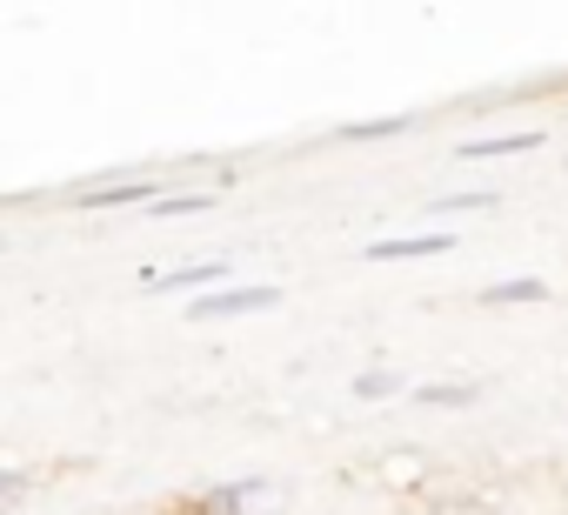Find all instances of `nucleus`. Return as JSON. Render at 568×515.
<instances>
[{
  "instance_id": "f257e3e1",
  "label": "nucleus",
  "mask_w": 568,
  "mask_h": 515,
  "mask_svg": "<svg viewBox=\"0 0 568 515\" xmlns=\"http://www.w3.org/2000/svg\"><path fill=\"white\" fill-rule=\"evenodd\" d=\"M281 302V289L254 282V289H221V295H194L187 302V322H234V315H267Z\"/></svg>"
},
{
  "instance_id": "f03ea898",
  "label": "nucleus",
  "mask_w": 568,
  "mask_h": 515,
  "mask_svg": "<svg viewBox=\"0 0 568 515\" xmlns=\"http://www.w3.org/2000/svg\"><path fill=\"white\" fill-rule=\"evenodd\" d=\"M281 488L274 482H227L214 495H201V515H274Z\"/></svg>"
},
{
  "instance_id": "7ed1b4c3",
  "label": "nucleus",
  "mask_w": 568,
  "mask_h": 515,
  "mask_svg": "<svg viewBox=\"0 0 568 515\" xmlns=\"http://www.w3.org/2000/svg\"><path fill=\"white\" fill-rule=\"evenodd\" d=\"M455 234H395V241H368L362 248V262H435V254H448Z\"/></svg>"
},
{
  "instance_id": "20e7f679",
  "label": "nucleus",
  "mask_w": 568,
  "mask_h": 515,
  "mask_svg": "<svg viewBox=\"0 0 568 515\" xmlns=\"http://www.w3.org/2000/svg\"><path fill=\"white\" fill-rule=\"evenodd\" d=\"M541 134H488V141H462V161H501V154H535Z\"/></svg>"
},
{
  "instance_id": "39448f33",
  "label": "nucleus",
  "mask_w": 568,
  "mask_h": 515,
  "mask_svg": "<svg viewBox=\"0 0 568 515\" xmlns=\"http://www.w3.org/2000/svg\"><path fill=\"white\" fill-rule=\"evenodd\" d=\"M541 295H548V282H535V275H515V282H488L481 289L488 309H515V302H541Z\"/></svg>"
},
{
  "instance_id": "423d86ee",
  "label": "nucleus",
  "mask_w": 568,
  "mask_h": 515,
  "mask_svg": "<svg viewBox=\"0 0 568 515\" xmlns=\"http://www.w3.org/2000/svg\"><path fill=\"white\" fill-rule=\"evenodd\" d=\"M227 275V262H194V269H168V275H148V289H201V282H221Z\"/></svg>"
},
{
  "instance_id": "0eeeda50",
  "label": "nucleus",
  "mask_w": 568,
  "mask_h": 515,
  "mask_svg": "<svg viewBox=\"0 0 568 515\" xmlns=\"http://www.w3.org/2000/svg\"><path fill=\"white\" fill-rule=\"evenodd\" d=\"M415 402L422 408H468V402H481V388L475 382H428V388H415Z\"/></svg>"
},
{
  "instance_id": "6e6552de",
  "label": "nucleus",
  "mask_w": 568,
  "mask_h": 515,
  "mask_svg": "<svg viewBox=\"0 0 568 515\" xmlns=\"http://www.w3.org/2000/svg\"><path fill=\"white\" fill-rule=\"evenodd\" d=\"M81 201H88V208H134V201L148 208V201H154V181H121V188H94V194H81Z\"/></svg>"
},
{
  "instance_id": "1a4fd4ad",
  "label": "nucleus",
  "mask_w": 568,
  "mask_h": 515,
  "mask_svg": "<svg viewBox=\"0 0 568 515\" xmlns=\"http://www.w3.org/2000/svg\"><path fill=\"white\" fill-rule=\"evenodd\" d=\"M415 128V114H388V121H348L342 128V141H388V134H408Z\"/></svg>"
},
{
  "instance_id": "9d476101",
  "label": "nucleus",
  "mask_w": 568,
  "mask_h": 515,
  "mask_svg": "<svg viewBox=\"0 0 568 515\" xmlns=\"http://www.w3.org/2000/svg\"><path fill=\"white\" fill-rule=\"evenodd\" d=\"M402 388V375H388V368H368V375H355V402H388Z\"/></svg>"
},
{
  "instance_id": "9b49d317",
  "label": "nucleus",
  "mask_w": 568,
  "mask_h": 515,
  "mask_svg": "<svg viewBox=\"0 0 568 515\" xmlns=\"http://www.w3.org/2000/svg\"><path fill=\"white\" fill-rule=\"evenodd\" d=\"M468 208H495V194L488 188H468V194H442L435 201V214H468Z\"/></svg>"
},
{
  "instance_id": "f8f14e48",
  "label": "nucleus",
  "mask_w": 568,
  "mask_h": 515,
  "mask_svg": "<svg viewBox=\"0 0 568 515\" xmlns=\"http://www.w3.org/2000/svg\"><path fill=\"white\" fill-rule=\"evenodd\" d=\"M214 208V194H174V201H148V214H201Z\"/></svg>"
},
{
  "instance_id": "ddd939ff",
  "label": "nucleus",
  "mask_w": 568,
  "mask_h": 515,
  "mask_svg": "<svg viewBox=\"0 0 568 515\" xmlns=\"http://www.w3.org/2000/svg\"><path fill=\"white\" fill-rule=\"evenodd\" d=\"M28 495V475L21 468H0V502H21Z\"/></svg>"
},
{
  "instance_id": "4468645a",
  "label": "nucleus",
  "mask_w": 568,
  "mask_h": 515,
  "mask_svg": "<svg viewBox=\"0 0 568 515\" xmlns=\"http://www.w3.org/2000/svg\"><path fill=\"white\" fill-rule=\"evenodd\" d=\"M0 248H8V241H0Z\"/></svg>"
}]
</instances>
